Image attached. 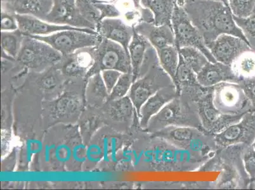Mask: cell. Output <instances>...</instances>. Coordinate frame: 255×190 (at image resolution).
<instances>
[{"instance_id":"obj_13","label":"cell","mask_w":255,"mask_h":190,"mask_svg":"<svg viewBox=\"0 0 255 190\" xmlns=\"http://www.w3.org/2000/svg\"><path fill=\"white\" fill-rule=\"evenodd\" d=\"M217 62L231 66L243 53L252 49L249 43L238 37L222 34L208 46Z\"/></svg>"},{"instance_id":"obj_19","label":"cell","mask_w":255,"mask_h":190,"mask_svg":"<svg viewBox=\"0 0 255 190\" xmlns=\"http://www.w3.org/2000/svg\"><path fill=\"white\" fill-rule=\"evenodd\" d=\"M134 28L139 34L147 38L156 51L175 45L172 25H156L153 22H143L136 25Z\"/></svg>"},{"instance_id":"obj_32","label":"cell","mask_w":255,"mask_h":190,"mask_svg":"<svg viewBox=\"0 0 255 190\" xmlns=\"http://www.w3.org/2000/svg\"><path fill=\"white\" fill-rule=\"evenodd\" d=\"M134 82L132 73H122L109 96L108 101L115 100L128 96Z\"/></svg>"},{"instance_id":"obj_37","label":"cell","mask_w":255,"mask_h":190,"mask_svg":"<svg viewBox=\"0 0 255 190\" xmlns=\"http://www.w3.org/2000/svg\"><path fill=\"white\" fill-rule=\"evenodd\" d=\"M242 160L250 182L255 180V150L252 145L245 147L242 153Z\"/></svg>"},{"instance_id":"obj_21","label":"cell","mask_w":255,"mask_h":190,"mask_svg":"<svg viewBox=\"0 0 255 190\" xmlns=\"http://www.w3.org/2000/svg\"><path fill=\"white\" fill-rule=\"evenodd\" d=\"M120 18L132 27L143 22H154V15L149 9L143 7L141 0H120L115 3Z\"/></svg>"},{"instance_id":"obj_38","label":"cell","mask_w":255,"mask_h":190,"mask_svg":"<svg viewBox=\"0 0 255 190\" xmlns=\"http://www.w3.org/2000/svg\"><path fill=\"white\" fill-rule=\"evenodd\" d=\"M94 5L99 11L100 22L107 18H120L119 10L115 4L94 1Z\"/></svg>"},{"instance_id":"obj_22","label":"cell","mask_w":255,"mask_h":190,"mask_svg":"<svg viewBox=\"0 0 255 190\" xmlns=\"http://www.w3.org/2000/svg\"><path fill=\"white\" fill-rule=\"evenodd\" d=\"M151 46L148 39L139 34L134 28L133 38L128 46L134 81L140 78L141 68L144 61L146 52Z\"/></svg>"},{"instance_id":"obj_45","label":"cell","mask_w":255,"mask_h":190,"mask_svg":"<svg viewBox=\"0 0 255 190\" xmlns=\"http://www.w3.org/2000/svg\"><path fill=\"white\" fill-rule=\"evenodd\" d=\"M214 1H221L222 3L226 4V5L229 6L228 0H214Z\"/></svg>"},{"instance_id":"obj_5","label":"cell","mask_w":255,"mask_h":190,"mask_svg":"<svg viewBox=\"0 0 255 190\" xmlns=\"http://www.w3.org/2000/svg\"><path fill=\"white\" fill-rule=\"evenodd\" d=\"M104 70H117L122 73H132L128 52L120 44L101 36L95 46L94 64L87 78Z\"/></svg>"},{"instance_id":"obj_42","label":"cell","mask_w":255,"mask_h":190,"mask_svg":"<svg viewBox=\"0 0 255 190\" xmlns=\"http://www.w3.org/2000/svg\"><path fill=\"white\" fill-rule=\"evenodd\" d=\"M189 1H191V0H175L176 4H177L178 6L183 8L184 7L185 4Z\"/></svg>"},{"instance_id":"obj_15","label":"cell","mask_w":255,"mask_h":190,"mask_svg":"<svg viewBox=\"0 0 255 190\" xmlns=\"http://www.w3.org/2000/svg\"><path fill=\"white\" fill-rule=\"evenodd\" d=\"M18 29L25 36H45L64 30H82L92 34H98L94 30L52 24L40 18L30 15L16 14Z\"/></svg>"},{"instance_id":"obj_28","label":"cell","mask_w":255,"mask_h":190,"mask_svg":"<svg viewBox=\"0 0 255 190\" xmlns=\"http://www.w3.org/2000/svg\"><path fill=\"white\" fill-rule=\"evenodd\" d=\"M25 35L20 29L1 31V57L17 59L21 49Z\"/></svg>"},{"instance_id":"obj_33","label":"cell","mask_w":255,"mask_h":190,"mask_svg":"<svg viewBox=\"0 0 255 190\" xmlns=\"http://www.w3.org/2000/svg\"><path fill=\"white\" fill-rule=\"evenodd\" d=\"M40 73L41 75L38 79L39 86L46 91L56 88L61 81L62 76H64L56 65Z\"/></svg>"},{"instance_id":"obj_23","label":"cell","mask_w":255,"mask_h":190,"mask_svg":"<svg viewBox=\"0 0 255 190\" xmlns=\"http://www.w3.org/2000/svg\"><path fill=\"white\" fill-rule=\"evenodd\" d=\"M109 103L108 113L114 121L130 125L135 119H138L135 106L128 96L111 100Z\"/></svg>"},{"instance_id":"obj_16","label":"cell","mask_w":255,"mask_h":190,"mask_svg":"<svg viewBox=\"0 0 255 190\" xmlns=\"http://www.w3.org/2000/svg\"><path fill=\"white\" fill-rule=\"evenodd\" d=\"M96 31L103 38L120 44L128 52V46L134 33V27L121 18H107L97 25Z\"/></svg>"},{"instance_id":"obj_48","label":"cell","mask_w":255,"mask_h":190,"mask_svg":"<svg viewBox=\"0 0 255 190\" xmlns=\"http://www.w3.org/2000/svg\"></svg>"},{"instance_id":"obj_46","label":"cell","mask_w":255,"mask_h":190,"mask_svg":"<svg viewBox=\"0 0 255 190\" xmlns=\"http://www.w3.org/2000/svg\"><path fill=\"white\" fill-rule=\"evenodd\" d=\"M252 146L253 148H254L255 150V140L254 141V142H253V143L252 144Z\"/></svg>"},{"instance_id":"obj_14","label":"cell","mask_w":255,"mask_h":190,"mask_svg":"<svg viewBox=\"0 0 255 190\" xmlns=\"http://www.w3.org/2000/svg\"><path fill=\"white\" fill-rule=\"evenodd\" d=\"M94 50L95 46L76 51L62 57L56 66L66 77H87L94 64Z\"/></svg>"},{"instance_id":"obj_34","label":"cell","mask_w":255,"mask_h":190,"mask_svg":"<svg viewBox=\"0 0 255 190\" xmlns=\"http://www.w3.org/2000/svg\"><path fill=\"white\" fill-rule=\"evenodd\" d=\"M234 19L238 26L242 30L243 34L250 44V47L254 49L255 48V10L249 17L247 18L234 17Z\"/></svg>"},{"instance_id":"obj_10","label":"cell","mask_w":255,"mask_h":190,"mask_svg":"<svg viewBox=\"0 0 255 190\" xmlns=\"http://www.w3.org/2000/svg\"><path fill=\"white\" fill-rule=\"evenodd\" d=\"M198 112L201 124L208 133L216 134L227 127L240 121L244 115L224 114L215 107L213 102L212 87L206 91L198 100Z\"/></svg>"},{"instance_id":"obj_27","label":"cell","mask_w":255,"mask_h":190,"mask_svg":"<svg viewBox=\"0 0 255 190\" xmlns=\"http://www.w3.org/2000/svg\"><path fill=\"white\" fill-rule=\"evenodd\" d=\"M82 106V100L77 95L65 94L54 101L52 112L58 118H69L80 112Z\"/></svg>"},{"instance_id":"obj_4","label":"cell","mask_w":255,"mask_h":190,"mask_svg":"<svg viewBox=\"0 0 255 190\" xmlns=\"http://www.w3.org/2000/svg\"><path fill=\"white\" fill-rule=\"evenodd\" d=\"M62 57L48 44L34 37L25 35L16 60L27 70L40 73L57 65Z\"/></svg>"},{"instance_id":"obj_3","label":"cell","mask_w":255,"mask_h":190,"mask_svg":"<svg viewBox=\"0 0 255 190\" xmlns=\"http://www.w3.org/2000/svg\"><path fill=\"white\" fill-rule=\"evenodd\" d=\"M152 134L175 147L209 158L217 151L214 134L196 127L169 126Z\"/></svg>"},{"instance_id":"obj_44","label":"cell","mask_w":255,"mask_h":190,"mask_svg":"<svg viewBox=\"0 0 255 190\" xmlns=\"http://www.w3.org/2000/svg\"><path fill=\"white\" fill-rule=\"evenodd\" d=\"M248 189H255V180L251 181L248 187Z\"/></svg>"},{"instance_id":"obj_11","label":"cell","mask_w":255,"mask_h":190,"mask_svg":"<svg viewBox=\"0 0 255 190\" xmlns=\"http://www.w3.org/2000/svg\"><path fill=\"white\" fill-rule=\"evenodd\" d=\"M214 136L217 150L232 145H251L255 138V113H246L240 121Z\"/></svg>"},{"instance_id":"obj_47","label":"cell","mask_w":255,"mask_h":190,"mask_svg":"<svg viewBox=\"0 0 255 190\" xmlns=\"http://www.w3.org/2000/svg\"><path fill=\"white\" fill-rule=\"evenodd\" d=\"M253 50H254L255 51V48H254V49H253Z\"/></svg>"},{"instance_id":"obj_2","label":"cell","mask_w":255,"mask_h":190,"mask_svg":"<svg viewBox=\"0 0 255 190\" xmlns=\"http://www.w3.org/2000/svg\"><path fill=\"white\" fill-rule=\"evenodd\" d=\"M198 95L185 92L177 96L151 118L144 131L153 134L169 126H187L204 130L198 112Z\"/></svg>"},{"instance_id":"obj_25","label":"cell","mask_w":255,"mask_h":190,"mask_svg":"<svg viewBox=\"0 0 255 190\" xmlns=\"http://www.w3.org/2000/svg\"><path fill=\"white\" fill-rule=\"evenodd\" d=\"M109 96L110 94L104 84L101 73L94 74L88 78L86 88L87 102L93 106L103 105L106 101H108Z\"/></svg>"},{"instance_id":"obj_41","label":"cell","mask_w":255,"mask_h":190,"mask_svg":"<svg viewBox=\"0 0 255 190\" xmlns=\"http://www.w3.org/2000/svg\"><path fill=\"white\" fill-rule=\"evenodd\" d=\"M252 103L253 111L255 112V77L243 81L239 83Z\"/></svg>"},{"instance_id":"obj_18","label":"cell","mask_w":255,"mask_h":190,"mask_svg":"<svg viewBox=\"0 0 255 190\" xmlns=\"http://www.w3.org/2000/svg\"><path fill=\"white\" fill-rule=\"evenodd\" d=\"M53 0H1V10L18 15H30L45 20Z\"/></svg>"},{"instance_id":"obj_43","label":"cell","mask_w":255,"mask_h":190,"mask_svg":"<svg viewBox=\"0 0 255 190\" xmlns=\"http://www.w3.org/2000/svg\"><path fill=\"white\" fill-rule=\"evenodd\" d=\"M94 1L101 2V3L115 4L120 0H92Z\"/></svg>"},{"instance_id":"obj_39","label":"cell","mask_w":255,"mask_h":190,"mask_svg":"<svg viewBox=\"0 0 255 190\" xmlns=\"http://www.w3.org/2000/svg\"><path fill=\"white\" fill-rule=\"evenodd\" d=\"M18 29L15 13L1 10V31H13Z\"/></svg>"},{"instance_id":"obj_26","label":"cell","mask_w":255,"mask_h":190,"mask_svg":"<svg viewBox=\"0 0 255 190\" xmlns=\"http://www.w3.org/2000/svg\"><path fill=\"white\" fill-rule=\"evenodd\" d=\"M232 71L237 78L238 84L241 81L255 77V52L250 49L240 55L231 65Z\"/></svg>"},{"instance_id":"obj_31","label":"cell","mask_w":255,"mask_h":190,"mask_svg":"<svg viewBox=\"0 0 255 190\" xmlns=\"http://www.w3.org/2000/svg\"><path fill=\"white\" fill-rule=\"evenodd\" d=\"M185 63L196 74L202 70L209 60L201 51L192 47H184L178 49Z\"/></svg>"},{"instance_id":"obj_7","label":"cell","mask_w":255,"mask_h":190,"mask_svg":"<svg viewBox=\"0 0 255 190\" xmlns=\"http://www.w3.org/2000/svg\"><path fill=\"white\" fill-rule=\"evenodd\" d=\"M213 102L224 114L244 115L254 112L250 99L238 83L224 82L212 87Z\"/></svg>"},{"instance_id":"obj_12","label":"cell","mask_w":255,"mask_h":190,"mask_svg":"<svg viewBox=\"0 0 255 190\" xmlns=\"http://www.w3.org/2000/svg\"><path fill=\"white\" fill-rule=\"evenodd\" d=\"M45 20L52 24L69 25L96 31V25L90 22L81 13L76 0H53L52 9Z\"/></svg>"},{"instance_id":"obj_29","label":"cell","mask_w":255,"mask_h":190,"mask_svg":"<svg viewBox=\"0 0 255 190\" xmlns=\"http://www.w3.org/2000/svg\"><path fill=\"white\" fill-rule=\"evenodd\" d=\"M156 52L162 68L170 76L174 82L179 64V52L177 46H167Z\"/></svg>"},{"instance_id":"obj_8","label":"cell","mask_w":255,"mask_h":190,"mask_svg":"<svg viewBox=\"0 0 255 190\" xmlns=\"http://www.w3.org/2000/svg\"><path fill=\"white\" fill-rule=\"evenodd\" d=\"M171 25L175 34V45L178 49L184 47L195 48L201 51L210 62H217L206 46L203 36L192 24L184 8L177 4H175L171 18Z\"/></svg>"},{"instance_id":"obj_17","label":"cell","mask_w":255,"mask_h":190,"mask_svg":"<svg viewBox=\"0 0 255 190\" xmlns=\"http://www.w3.org/2000/svg\"><path fill=\"white\" fill-rule=\"evenodd\" d=\"M177 95V88L173 85L162 88L150 96L142 106L139 112L140 128L145 130L151 118L163 109L164 106L175 98Z\"/></svg>"},{"instance_id":"obj_6","label":"cell","mask_w":255,"mask_h":190,"mask_svg":"<svg viewBox=\"0 0 255 190\" xmlns=\"http://www.w3.org/2000/svg\"><path fill=\"white\" fill-rule=\"evenodd\" d=\"M173 85L172 79L162 68L159 60L152 64L144 75L134 81L128 95L138 117L141 107L150 96L162 88Z\"/></svg>"},{"instance_id":"obj_1","label":"cell","mask_w":255,"mask_h":190,"mask_svg":"<svg viewBox=\"0 0 255 190\" xmlns=\"http://www.w3.org/2000/svg\"><path fill=\"white\" fill-rule=\"evenodd\" d=\"M184 8L192 24L203 36L207 47L222 34L238 37L248 43L242 30L234 21L230 8L222 2L191 0Z\"/></svg>"},{"instance_id":"obj_35","label":"cell","mask_w":255,"mask_h":190,"mask_svg":"<svg viewBox=\"0 0 255 190\" xmlns=\"http://www.w3.org/2000/svg\"><path fill=\"white\" fill-rule=\"evenodd\" d=\"M228 3L235 17L247 18L255 10V0H228Z\"/></svg>"},{"instance_id":"obj_36","label":"cell","mask_w":255,"mask_h":190,"mask_svg":"<svg viewBox=\"0 0 255 190\" xmlns=\"http://www.w3.org/2000/svg\"><path fill=\"white\" fill-rule=\"evenodd\" d=\"M76 1L84 17L97 27L100 22V13L92 0H76Z\"/></svg>"},{"instance_id":"obj_9","label":"cell","mask_w":255,"mask_h":190,"mask_svg":"<svg viewBox=\"0 0 255 190\" xmlns=\"http://www.w3.org/2000/svg\"><path fill=\"white\" fill-rule=\"evenodd\" d=\"M48 44L62 56H67L83 48L94 47L101 36L82 30H64L45 36H32Z\"/></svg>"},{"instance_id":"obj_24","label":"cell","mask_w":255,"mask_h":190,"mask_svg":"<svg viewBox=\"0 0 255 190\" xmlns=\"http://www.w3.org/2000/svg\"><path fill=\"white\" fill-rule=\"evenodd\" d=\"M143 7L149 9L156 25H171L175 0H141Z\"/></svg>"},{"instance_id":"obj_40","label":"cell","mask_w":255,"mask_h":190,"mask_svg":"<svg viewBox=\"0 0 255 190\" xmlns=\"http://www.w3.org/2000/svg\"><path fill=\"white\" fill-rule=\"evenodd\" d=\"M101 74L109 94H110L122 73L117 70H104L101 72Z\"/></svg>"},{"instance_id":"obj_20","label":"cell","mask_w":255,"mask_h":190,"mask_svg":"<svg viewBox=\"0 0 255 190\" xmlns=\"http://www.w3.org/2000/svg\"><path fill=\"white\" fill-rule=\"evenodd\" d=\"M196 76L199 84L205 88L213 87L224 82L238 83L231 66L219 62H208Z\"/></svg>"},{"instance_id":"obj_30","label":"cell","mask_w":255,"mask_h":190,"mask_svg":"<svg viewBox=\"0 0 255 190\" xmlns=\"http://www.w3.org/2000/svg\"><path fill=\"white\" fill-rule=\"evenodd\" d=\"M179 52V51H178ZM174 85L177 88V91L190 89L200 85L197 80L196 74L187 66L179 53V64L176 73Z\"/></svg>"}]
</instances>
